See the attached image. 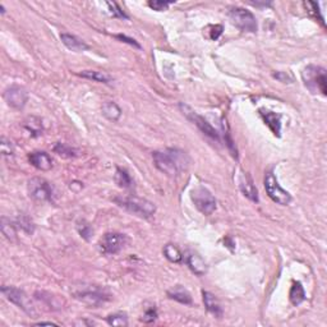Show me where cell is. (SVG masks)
<instances>
[{
    "instance_id": "9a60e30c",
    "label": "cell",
    "mask_w": 327,
    "mask_h": 327,
    "mask_svg": "<svg viewBox=\"0 0 327 327\" xmlns=\"http://www.w3.org/2000/svg\"><path fill=\"white\" fill-rule=\"evenodd\" d=\"M259 114H261L263 121L267 124V127L271 129L272 133L280 137V134H281V117L274 112L265 110V109H261Z\"/></svg>"
},
{
    "instance_id": "ac0fdd59",
    "label": "cell",
    "mask_w": 327,
    "mask_h": 327,
    "mask_svg": "<svg viewBox=\"0 0 327 327\" xmlns=\"http://www.w3.org/2000/svg\"><path fill=\"white\" fill-rule=\"evenodd\" d=\"M186 261H187V265H188V267H189L190 270L196 274V275L202 276L206 274V271H207L206 263H205V261L202 259V257L197 255V253H193V252L188 253V255L186 256Z\"/></svg>"
},
{
    "instance_id": "d6986e66",
    "label": "cell",
    "mask_w": 327,
    "mask_h": 327,
    "mask_svg": "<svg viewBox=\"0 0 327 327\" xmlns=\"http://www.w3.org/2000/svg\"><path fill=\"white\" fill-rule=\"evenodd\" d=\"M167 297L173 299V301L179 302L182 304H192V295L182 285H177V286H173L171 289H169L167 290Z\"/></svg>"
},
{
    "instance_id": "836d02e7",
    "label": "cell",
    "mask_w": 327,
    "mask_h": 327,
    "mask_svg": "<svg viewBox=\"0 0 327 327\" xmlns=\"http://www.w3.org/2000/svg\"><path fill=\"white\" fill-rule=\"evenodd\" d=\"M173 3L174 1H160V0H155V1H148V7L152 8L154 10H157V12H163V10H166Z\"/></svg>"
},
{
    "instance_id": "74e56055",
    "label": "cell",
    "mask_w": 327,
    "mask_h": 327,
    "mask_svg": "<svg viewBox=\"0 0 327 327\" xmlns=\"http://www.w3.org/2000/svg\"><path fill=\"white\" fill-rule=\"evenodd\" d=\"M115 37H117V39H119V40H121V41H124V43L129 44V45L136 46L137 49H141V45H140V44H138L136 40L129 39V37H127L125 35H115Z\"/></svg>"
},
{
    "instance_id": "4fadbf2b",
    "label": "cell",
    "mask_w": 327,
    "mask_h": 327,
    "mask_svg": "<svg viewBox=\"0 0 327 327\" xmlns=\"http://www.w3.org/2000/svg\"><path fill=\"white\" fill-rule=\"evenodd\" d=\"M28 161L32 166L41 171H49L52 167V159L49 154L44 151H35L28 155Z\"/></svg>"
},
{
    "instance_id": "603a6c76",
    "label": "cell",
    "mask_w": 327,
    "mask_h": 327,
    "mask_svg": "<svg viewBox=\"0 0 327 327\" xmlns=\"http://www.w3.org/2000/svg\"><path fill=\"white\" fill-rule=\"evenodd\" d=\"M0 228H1V233H3L5 238L9 239V240H16L17 236V223L10 221V219H7L5 216L1 217V224H0Z\"/></svg>"
},
{
    "instance_id": "f546056e",
    "label": "cell",
    "mask_w": 327,
    "mask_h": 327,
    "mask_svg": "<svg viewBox=\"0 0 327 327\" xmlns=\"http://www.w3.org/2000/svg\"><path fill=\"white\" fill-rule=\"evenodd\" d=\"M223 26L221 24H215V26H207L205 30H203V33L206 35L207 39L212 40V41H215V40L219 39L220 36H221V33H223Z\"/></svg>"
},
{
    "instance_id": "f35d334b",
    "label": "cell",
    "mask_w": 327,
    "mask_h": 327,
    "mask_svg": "<svg viewBox=\"0 0 327 327\" xmlns=\"http://www.w3.org/2000/svg\"><path fill=\"white\" fill-rule=\"evenodd\" d=\"M274 77H275V78H278L280 82H282V83H290V82L293 81V79L289 78V75L285 74L284 72L275 73V74H274Z\"/></svg>"
},
{
    "instance_id": "6da1fadb",
    "label": "cell",
    "mask_w": 327,
    "mask_h": 327,
    "mask_svg": "<svg viewBox=\"0 0 327 327\" xmlns=\"http://www.w3.org/2000/svg\"><path fill=\"white\" fill-rule=\"evenodd\" d=\"M155 166L161 171L166 174L167 177H177L180 171L186 170L189 164V159L186 155V152L179 150H169L165 151H155L152 152Z\"/></svg>"
},
{
    "instance_id": "7a4b0ae2",
    "label": "cell",
    "mask_w": 327,
    "mask_h": 327,
    "mask_svg": "<svg viewBox=\"0 0 327 327\" xmlns=\"http://www.w3.org/2000/svg\"><path fill=\"white\" fill-rule=\"evenodd\" d=\"M72 294L75 299L83 302L91 308H97L110 301V294L105 289L91 284H81L73 286Z\"/></svg>"
},
{
    "instance_id": "2e32d148",
    "label": "cell",
    "mask_w": 327,
    "mask_h": 327,
    "mask_svg": "<svg viewBox=\"0 0 327 327\" xmlns=\"http://www.w3.org/2000/svg\"><path fill=\"white\" fill-rule=\"evenodd\" d=\"M203 295V303H205V307H206L207 312L215 316L217 318L223 317V307L220 304V302L217 301V298L213 294H211L210 291H202Z\"/></svg>"
},
{
    "instance_id": "4dcf8cb0",
    "label": "cell",
    "mask_w": 327,
    "mask_h": 327,
    "mask_svg": "<svg viewBox=\"0 0 327 327\" xmlns=\"http://www.w3.org/2000/svg\"><path fill=\"white\" fill-rule=\"evenodd\" d=\"M106 321H108V324L110 325V326H128V318L125 314L123 313H114V314H110L108 318H106Z\"/></svg>"
},
{
    "instance_id": "277c9868",
    "label": "cell",
    "mask_w": 327,
    "mask_h": 327,
    "mask_svg": "<svg viewBox=\"0 0 327 327\" xmlns=\"http://www.w3.org/2000/svg\"><path fill=\"white\" fill-rule=\"evenodd\" d=\"M304 86L312 93L326 96V69L317 66H308L302 73Z\"/></svg>"
},
{
    "instance_id": "7402d4cb",
    "label": "cell",
    "mask_w": 327,
    "mask_h": 327,
    "mask_svg": "<svg viewBox=\"0 0 327 327\" xmlns=\"http://www.w3.org/2000/svg\"><path fill=\"white\" fill-rule=\"evenodd\" d=\"M79 75L83 78L98 82V83H110L113 81V78L108 73L98 72V70H83V72L79 73Z\"/></svg>"
},
{
    "instance_id": "f1b7e54d",
    "label": "cell",
    "mask_w": 327,
    "mask_h": 327,
    "mask_svg": "<svg viewBox=\"0 0 327 327\" xmlns=\"http://www.w3.org/2000/svg\"><path fill=\"white\" fill-rule=\"evenodd\" d=\"M223 134H224V140H225L226 146L229 147L233 157H235L236 159V156H238V155H236V147H235V144H234V141H233L232 136H230L229 127H228V124H226L225 120H223Z\"/></svg>"
},
{
    "instance_id": "9c48e42d",
    "label": "cell",
    "mask_w": 327,
    "mask_h": 327,
    "mask_svg": "<svg viewBox=\"0 0 327 327\" xmlns=\"http://www.w3.org/2000/svg\"><path fill=\"white\" fill-rule=\"evenodd\" d=\"M265 189L267 192L268 197L271 198L274 202L279 203V205H282V206H286L291 202V194L289 193L288 190L282 189L280 184L278 183L275 175L272 173L266 174L265 178Z\"/></svg>"
},
{
    "instance_id": "cb8c5ba5",
    "label": "cell",
    "mask_w": 327,
    "mask_h": 327,
    "mask_svg": "<svg viewBox=\"0 0 327 327\" xmlns=\"http://www.w3.org/2000/svg\"><path fill=\"white\" fill-rule=\"evenodd\" d=\"M115 183L118 184L120 188H132L133 186V180H132L131 175L128 173L125 169H121V167H117V171H115Z\"/></svg>"
},
{
    "instance_id": "3957f363",
    "label": "cell",
    "mask_w": 327,
    "mask_h": 327,
    "mask_svg": "<svg viewBox=\"0 0 327 327\" xmlns=\"http://www.w3.org/2000/svg\"><path fill=\"white\" fill-rule=\"evenodd\" d=\"M114 201L118 206L127 210L128 212L133 213L138 217H142V219H150L151 216H154L156 212V206L154 203L147 200H143V198H140V197L120 196L115 197Z\"/></svg>"
},
{
    "instance_id": "5b68a950",
    "label": "cell",
    "mask_w": 327,
    "mask_h": 327,
    "mask_svg": "<svg viewBox=\"0 0 327 327\" xmlns=\"http://www.w3.org/2000/svg\"><path fill=\"white\" fill-rule=\"evenodd\" d=\"M190 198L193 201L194 206L203 215H211L216 210V200L212 193L207 188L200 186L196 187L190 192Z\"/></svg>"
},
{
    "instance_id": "4316f807",
    "label": "cell",
    "mask_w": 327,
    "mask_h": 327,
    "mask_svg": "<svg viewBox=\"0 0 327 327\" xmlns=\"http://www.w3.org/2000/svg\"><path fill=\"white\" fill-rule=\"evenodd\" d=\"M54 152L59 155V156L66 157V159H70V157L77 156V150L72 148L70 146H68V144L66 143H56L55 146H54Z\"/></svg>"
},
{
    "instance_id": "ffe728a7",
    "label": "cell",
    "mask_w": 327,
    "mask_h": 327,
    "mask_svg": "<svg viewBox=\"0 0 327 327\" xmlns=\"http://www.w3.org/2000/svg\"><path fill=\"white\" fill-rule=\"evenodd\" d=\"M101 112L105 118H108L112 121H118L121 115V110L118 105L113 101H106L102 104Z\"/></svg>"
},
{
    "instance_id": "d590c367",
    "label": "cell",
    "mask_w": 327,
    "mask_h": 327,
    "mask_svg": "<svg viewBox=\"0 0 327 327\" xmlns=\"http://www.w3.org/2000/svg\"><path fill=\"white\" fill-rule=\"evenodd\" d=\"M156 318H157V311H156V308H155V305H154V307L148 308L147 311L144 312L143 317H142V321H143V322H146V324H151V322H154Z\"/></svg>"
},
{
    "instance_id": "44dd1931",
    "label": "cell",
    "mask_w": 327,
    "mask_h": 327,
    "mask_svg": "<svg viewBox=\"0 0 327 327\" xmlns=\"http://www.w3.org/2000/svg\"><path fill=\"white\" fill-rule=\"evenodd\" d=\"M289 299H290L293 305H299L305 301V291L301 282H294L293 284L290 293H289Z\"/></svg>"
},
{
    "instance_id": "e575fe53",
    "label": "cell",
    "mask_w": 327,
    "mask_h": 327,
    "mask_svg": "<svg viewBox=\"0 0 327 327\" xmlns=\"http://www.w3.org/2000/svg\"><path fill=\"white\" fill-rule=\"evenodd\" d=\"M1 154L4 156H13L14 155V146L5 137L1 138Z\"/></svg>"
},
{
    "instance_id": "83f0119b",
    "label": "cell",
    "mask_w": 327,
    "mask_h": 327,
    "mask_svg": "<svg viewBox=\"0 0 327 327\" xmlns=\"http://www.w3.org/2000/svg\"><path fill=\"white\" fill-rule=\"evenodd\" d=\"M17 225L20 226L22 230H24L27 234H33V232H35V225H33L32 220L26 215H21L17 219Z\"/></svg>"
},
{
    "instance_id": "d4e9b609",
    "label": "cell",
    "mask_w": 327,
    "mask_h": 327,
    "mask_svg": "<svg viewBox=\"0 0 327 327\" xmlns=\"http://www.w3.org/2000/svg\"><path fill=\"white\" fill-rule=\"evenodd\" d=\"M164 255L167 259L173 263H180L183 261V255L179 251L177 245L174 244H166L164 247Z\"/></svg>"
},
{
    "instance_id": "d6a6232c",
    "label": "cell",
    "mask_w": 327,
    "mask_h": 327,
    "mask_svg": "<svg viewBox=\"0 0 327 327\" xmlns=\"http://www.w3.org/2000/svg\"><path fill=\"white\" fill-rule=\"evenodd\" d=\"M304 7L308 9V13L312 14V16H313L314 18H317V20L321 22V24H322V26H325L324 17L321 16L320 8H318V4L317 3H312V1H307V3H304Z\"/></svg>"
},
{
    "instance_id": "8992f818",
    "label": "cell",
    "mask_w": 327,
    "mask_h": 327,
    "mask_svg": "<svg viewBox=\"0 0 327 327\" xmlns=\"http://www.w3.org/2000/svg\"><path fill=\"white\" fill-rule=\"evenodd\" d=\"M28 194L37 202H50L54 197V188L44 178H32L28 180Z\"/></svg>"
},
{
    "instance_id": "52a82bcc",
    "label": "cell",
    "mask_w": 327,
    "mask_h": 327,
    "mask_svg": "<svg viewBox=\"0 0 327 327\" xmlns=\"http://www.w3.org/2000/svg\"><path fill=\"white\" fill-rule=\"evenodd\" d=\"M1 294L7 298L8 301L12 302L13 304L21 308L23 312H26L27 314H30V316L36 314V309H35V305L31 302L30 297L24 291L21 290V289L13 288V286H3L1 288Z\"/></svg>"
},
{
    "instance_id": "e0dca14e",
    "label": "cell",
    "mask_w": 327,
    "mask_h": 327,
    "mask_svg": "<svg viewBox=\"0 0 327 327\" xmlns=\"http://www.w3.org/2000/svg\"><path fill=\"white\" fill-rule=\"evenodd\" d=\"M60 40L62 43L68 47L69 50L75 52H81L85 51V50H89V45L83 41V40L78 39L74 35H70V33H62L60 35Z\"/></svg>"
},
{
    "instance_id": "1f68e13d",
    "label": "cell",
    "mask_w": 327,
    "mask_h": 327,
    "mask_svg": "<svg viewBox=\"0 0 327 327\" xmlns=\"http://www.w3.org/2000/svg\"><path fill=\"white\" fill-rule=\"evenodd\" d=\"M106 5H108L109 8V13H110V16L114 17V18H124V20H127L128 16L124 13V10L121 9L120 7H119L118 4L114 3V1H108L106 3Z\"/></svg>"
},
{
    "instance_id": "ba28073f",
    "label": "cell",
    "mask_w": 327,
    "mask_h": 327,
    "mask_svg": "<svg viewBox=\"0 0 327 327\" xmlns=\"http://www.w3.org/2000/svg\"><path fill=\"white\" fill-rule=\"evenodd\" d=\"M229 17L233 24H235L243 32H257V21L252 12L243 8H230Z\"/></svg>"
},
{
    "instance_id": "8d00e7d4",
    "label": "cell",
    "mask_w": 327,
    "mask_h": 327,
    "mask_svg": "<svg viewBox=\"0 0 327 327\" xmlns=\"http://www.w3.org/2000/svg\"><path fill=\"white\" fill-rule=\"evenodd\" d=\"M78 232L79 234H81V236H83L85 239H89L90 235L92 234V230L91 228H90V225H87V224H83V225H78Z\"/></svg>"
},
{
    "instance_id": "5bb4252c",
    "label": "cell",
    "mask_w": 327,
    "mask_h": 327,
    "mask_svg": "<svg viewBox=\"0 0 327 327\" xmlns=\"http://www.w3.org/2000/svg\"><path fill=\"white\" fill-rule=\"evenodd\" d=\"M239 188L242 190V193L244 194L248 200L253 201V202H258V192L257 188L253 184L252 179L247 175V174H242L238 179Z\"/></svg>"
},
{
    "instance_id": "8fae6325",
    "label": "cell",
    "mask_w": 327,
    "mask_h": 327,
    "mask_svg": "<svg viewBox=\"0 0 327 327\" xmlns=\"http://www.w3.org/2000/svg\"><path fill=\"white\" fill-rule=\"evenodd\" d=\"M180 109H182L183 114L187 117V119H189L192 123H194L197 127L200 128V131L202 132L203 134H206V136H209L210 138H212V140H215V141H219L220 140L219 132L216 131L215 128L210 124L206 119L203 118V117H201V115L197 114V113L193 112L189 106H187V105H184V104H180Z\"/></svg>"
},
{
    "instance_id": "7c38bea8",
    "label": "cell",
    "mask_w": 327,
    "mask_h": 327,
    "mask_svg": "<svg viewBox=\"0 0 327 327\" xmlns=\"http://www.w3.org/2000/svg\"><path fill=\"white\" fill-rule=\"evenodd\" d=\"M4 100L14 109H23L28 100V93L21 86H12L4 92Z\"/></svg>"
},
{
    "instance_id": "ab89813d",
    "label": "cell",
    "mask_w": 327,
    "mask_h": 327,
    "mask_svg": "<svg viewBox=\"0 0 327 327\" xmlns=\"http://www.w3.org/2000/svg\"><path fill=\"white\" fill-rule=\"evenodd\" d=\"M35 325H36V326H41V325H49V326H58V325L54 324V322H43V321H41V322H37V324H35Z\"/></svg>"
},
{
    "instance_id": "484cf974",
    "label": "cell",
    "mask_w": 327,
    "mask_h": 327,
    "mask_svg": "<svg viewBox=\"0 0 327 327\" xmlns=\"http://www.w3.org/2000/svg\"><path fill=\"white\" fill-rule=\"evenodd\" d=\"M24 127L27 128V131L31 132L33 137H37V136L43 134V124H41V120L39 118H35V117L28 118L26 123H24Z\"/></svg>"
},
{
    "instance_id": "30bf717a",
    "label": "cell",
    "mask_w": 327,
    "mask_h": 327,
    "mask_svg": "<svg viewBox=\"0 0 327 327\" xmlns=\"http://www.w3.org/2000/svg\"><path fill=\"white\" fill-rule=\"evenodd\" d=\"M128 239L120 233H106L98 243V248L104 255H117L124 248Z\"/></svg>"
}]
</instances>
